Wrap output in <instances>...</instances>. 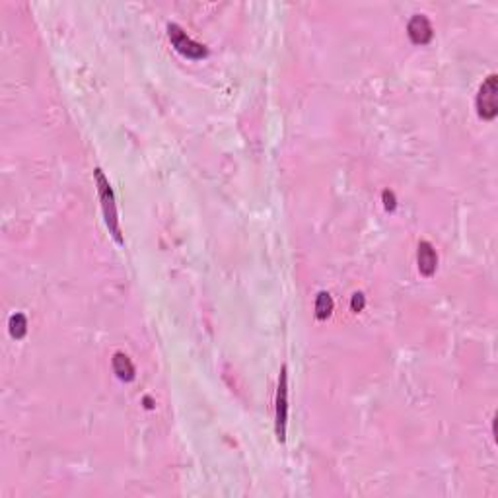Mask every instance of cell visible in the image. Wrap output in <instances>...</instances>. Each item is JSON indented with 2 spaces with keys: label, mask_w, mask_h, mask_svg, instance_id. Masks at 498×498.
Wrapping results in <instances>:
<instances>
[{
  "label": "cell",
  "mask_w": 498,
  "mask_h": 498,
  "mask_svg": "<svg viewBox=\"0 0 498 498\" xmlns=\"http://www.w3.org/2000/svg\"><path fill=\"white\" fill-rule=\"evenodd\" d=\"M94 177H96V185H98V195L101 201V210H103V218H106V226H108L109 234L113 236V239L125 246V239L121 234L119 226V212H117V203H115V193L111 189V183L106 177V174L101 172V168L94 170Z\"/></svg>",
  "instance_id": "obj_1"
},
{
  "label": "cell",
  "mask_w": 498,
  "mask_h": 498,
  "mask_svg": "<svg viewBox=\"0 0 498 498\" xmlns=\"http://www.w3.org/2000/svg\"><path fill=\"white\" fill-rule=\"evenodd\" d=\"M477 113L485 121H492L498 113V76L488 74L479 88L475 99Z\"/></svg>",
  "instance_id": "obj_2"
},
{
  "label": "cell",
  "mask_w": 498,
  "mask_h": 498,
  "mask_svg": "<svg viewBox=\"0 0 498 498\" xmlns=\"http://www.w3.org/2000/svg\"><path fill=\"white\" fill-rule=\"evenodd\" d=\"M286 426H288V370L282 366L275 401V430L279 442H286Z\"/></svg>",
  "instance_id": "obj_3"
},
{
  "label": "cell",
  "mask_w": 498,
  "mask_h": 498,
  "mask_svg": "<svg viewBox=\"0 0 498 498\" xmlns=\"http://www.w3.org/2000/svg\"><path fill=\"white\" fill-rule=\"evenodd\" d=\"M168 37H170V41L175 47V51L187 57V59H191V61H201V59H205L206 54H208V49H206L205 45L191 39L183 32V28L177 26V23H170L168 26Z\"/></svg>",
  "instance_id": "obj_4"
},
{
  "label": "cell",
  "mask_w": 498,
  "mask_h": 498,
  "mask_svg": "<svg viewBox=\"0 0 498 498\" xmlns=\"http://www.w3.org/2000/svg\"><path fill=\"white\" fill-rule=\"evenodd\" d=\"M407 33H409V39L415 45L430 43L434 35L432 23L424 14H415L409 20V23H407Z\"/></svg>",
  "instance_id": "obj_5"
},
{
  "label": "cell",
  "mask_w": 498,
  "mask_h": 498,
  "mask_svg": "<svg viewBox=\"0 0 498 498\" xmlns=\"http://www.w3.org/2000/svg\"><path fill=\"white\" fill-rule=\"evenodd\" d=\"M417 263H419V271L424 277H432L438 267V255L436 249L432 248L430 241H421L417 249Z\"/></svg>",
  "instance_id": "obj_6"
},
{
  "label": "cell",
  "mask_w": 498,
  "mask_h": 498,
  "mask_svg": "<svg viewBox=\"0 0 498 498\" xmlns=\"http://www.w3.org/2000/svg\"><path fill=\"white\" fill-rule=\"evenodd\" d=\"M111 364H113V372L121 381H132L135 379V366L130 362V358L125 352H115L111 358Z\"/></svg>",
  "instance_id": "obj_7"
},
{
  "label": "cell",
  "mask_w": 498,
  "mask_h": 498,
  "mask_svg": "<svg viewBox=\"0 0 498 498\" xmlns=\"http://www.w3.org/2000/svg\"><path fill=\"white\" fill-rule=\"evenodd\" d=\"M333 312V298H331V294L329 292H321L317 294V298H315V317L319 319V321H323L327 319L329 315Z\"/></svg>",
  "instance_id": "obj_8"
},
{
  "label": "cell",
  "mask_w": 498,
  "mask_h": 498,
  "mask_svg": "<svg viewBox=\"0 0 498 498\" xmlns=\"http://www.w3.org/2000/svg\"><path fill=\"white\" fill-rule=\"evenodd\" d=\"M8 331H10V335L14 339H23L26 333H28V319H26V315L23 314H14L8 319Z\"/></svg>",
  "instance_id": "obj_9"
},
{
  "label": "cell",
  "mask_w": 498,
  "mask_h": 498,
  "mask_svg": "<svg viewBox=\"0 0 498 498\" xmlns=\"http://www.w3.org/2000/svg\"><path fill=\"white\" fill-rule=\"evenodd\" d=\"M381 199H384V206H386L388 212H393V210L397 208V199H395V195H393L391 191L386 189V191L381 193Z\"/></svg>",
  "instance_id": "obj_10"
},
{
  "label": "cell",
  "mask_w": 498,
  "mask_h": 498,
  "mask_svg": "<svg viewBox=\"0 0 498 498\" xmlns=\"http://www.w3.org/2000/svg\"><path fill=\"white\" fill-rule=\"evenodd\" d=\"M364 306H366V298H364V294L362 292H357L352 296V300H350V308H352V312H362L364 310Z\"/></svg>",
  "instance_id": "obj_11"
}]
</instances>
